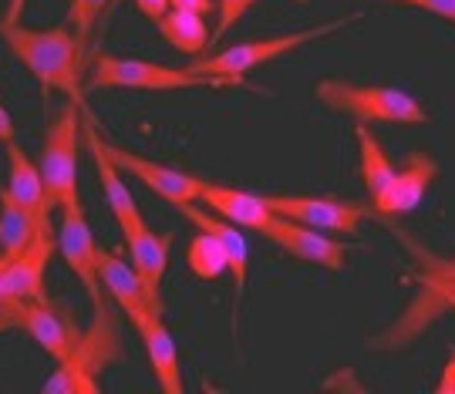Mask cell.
Segmentation results:
<instances>
[{
	"label": "cell",
	"mask_w": 455,
	"mask_h": 394,
	"mask_svg": "<svg viewBox=\"0 0 455 394\" xmlns=\"http://www.w3.org/2000/svg\"><path fill=\"white\" fill-rule=\"evenodd\" d=\"M11 320L31 341H37V347L51 354L54 361H65L82 337V327L75 324V317L61 303H51V300H20L17 311L11 313Z\"/></svg>",
	"instance_id": "9c48e42d"
},
{
	"label": "cell",
	"mask_w": 455,
	"mask_h": 394,
	"mask_svg": "<svg viewBox=\"0 0 455 394\" xmlns=\"http://www.w3.org/2000/svg\"><path fill=\"white\" fill-rule=\"evenodd\" d=\"M78 142H82V108L75 101H68L48 122L41 155H37V172H41L48 199L54 206L82 199L78 196V155H82Z\"/></svg>",
	"instance_id": "5b68a950"
},
{
	"label": "cell",
	"mask_w": 455,
	"mask_h": 394,
	"mask_svg": "<svg viewBox=\"0 0 455 394\" xmlns=\"http://www.w3.org/2000/svg\"><path fill=\"white\" fill-rule=\"evenodd\" d=\"M108 0H71V24H75V37L88 41V34L95 31V20L101 17Z\"/></svg>",
	"instance_id": "d4e9b609"
},
{
	"label": "cell",
	"mask_w": 455,
	"mask_h": 394,
	"mask_svg": "<svg viewBox=\"0 0 455 394\" xmlns=\"http://www.w3.org/2000/svg\"><path fill=\"white\" fill-rule=\"evenodd\" d=\"M4 189L14 196V202L24 213L31 216L34 230L44 232V236H54V230H51L54 202L48 199V189H44V179L37 172V162H31L17 142H7V185Z\"/></svg>",
	"instance_id": "2e32d148"
},
{
	"label": "cell",
	"mask_w": 455,
	"mask_h": 394,
	"mask_svg": "<svg viewBox=\"0 0 455 394\" xmlns=\"http://www.w3.org/2000/svg\"><path fill=\"white\" fill-rule=\"evenodd\" d=\"M24 4H28V0H11V4H7V17H4V24H20Z\"/></svg>",
	"instance_id": "d6a6232c"
},
{
	"label": "cell",
	"mask_w": 455,
	"mask_h": 394,
	"mask_svg": "<svg viewBox=\"0 0 455 394\" xmlns=\"http://www.w3.org/2000/svg\"><path fill=\"white\" fill-rule=\"evenodd\" d=\"M361 17L364 14L355 11V14L334 17V20L317 24V28H307V31L276 34V37H263V41H243V44H233V48L220 51V54H212V58L196 61V65H189V71H196V75L229 78L233 84H246V78H243L246 71L267 65V61H274V58H280V54H291V51L304 48V44H310V41H321V37H331V34L344 31V28L358 24Z\"/></svg>",
	"instance_id": "3957f363"
},
{
	"label": "cell",
	"mask_w": 455,
	"mask_h": 394,
	"mask_svg": "<svg viewBox=\"0 0 455 394\" xmlns=\"http://www.w3.org/2000/svg\"><path fill=\"white\" fill-rule=\"evenodd\" d=\"M101 148H105V155L115 162L118 172H129L132 179H139L146 189H152L159 199H165L169 206H186V202H199V176H189V172H180V169H172V165H163V162H152L146 155H139V152H129V148H118L112 142H105L101 138Z\"/></svg>",
	"instance_id": "ba28073f"
},
{
	"label": "cell",
	"mask_w": 455,
	"mask_h": 394,
	"mask_svg": "<svg viewBox=\"0 0 455 394\" xmlns=\"http://www.w3.org/2000/svg\"><path fill=\"white\" fill-rule=\"evenodd\" d=\"M54 249H58L54 236H37L28 249L14 256H0V294L11 300H48L44 270Z\"/></svg>",
	"instance_id": "7c38bea8"
},
{
	"label": "cell",
	"mask_w": 455,
	"mask_h": 394,
	"mask_svg": "<svg viewBox=\"0 0 455 394\" xmlns=\"http://www.w3.org/2000/svg\"><path fill=\"white\" fill-rule=\"evenodd\" d=\"M17 303H20V300H11V296L0 294V313H7V317H11V313L17 311Z\"/></svg>",
	"instance_id": "836d02e7"
},
{
	"label": "cell",
	"mask_w": 455,
	"mask_h": 394,
	"mask_svg": "<svg viewBox=\"0 0 455 394\" xmlns=\"http://www.w3.org/2000/svg\"><path fill=\"white\" fill-rule=\"evenodd\" d=\"M0 37L11 48L20 65L31 71V78L44 95L51 91H65L68 98L82 108L84 122H95V115L84 105L82 88V41L68 28H51V31H31L20 24H0Z\"/></svg>",
	"instance_id": "6da1fadb"
},
{
	"label": "cell",
	"mask_w": 455,
	"mask_h": 394,
	"mask_svg": "<svg viewBox=\"0 0 455 394\" xmlns=\"http://www.w3.org/2000/svg\"><path fill=\"white\" fill-rule=\"evenodd\" d=\"M422 280H425V290H428V294H435L445 307H452L455 311V280H442V277H422Z\"/></svg>",
	"instance_id": "4316f807"
},
{
	"label": "cell",
	"mask_w": 455,
	"mask_h": 394,
	"mask_svg": "<svg viewBox=\"0 0 455 394\" xmlns=\"http://www.w3.org/2000/svg\"><path fill=\"white\" fill-rule=\"evenodd\" d=\"M172 232H156L148 223H142L135 232L125 236V247H129V256H132V270L139 273L142 280V287H146V294L159 303H163V280H165V270H169V249H172Z\"/></svg>",
	"instance_id": "ac0fdd59"
},
{
	"label": "cell",
	"mask_w": 455,
	"mask_h": 394,
	"mask_svg": "<svg viewBox=\"0 0 455 394\" xmlns=\"http://www.w3.org/2000/svg\"><path fill=\"white\" fill-rule=\"evenodd\" d=\"M14 135H17V129H14V118H11V112L0 105V142L7 146V142H14Z\"/></svg>",
	"instance_id": "4dcf8cb0"
},
{
	"label": "cell",
	"mask_w": 455,
	"mask_h": 394,
	"mask_svg": "<svg viewBox=\"0 0 455 394\" xmlns=\"http://www.w3.org/2000/svg\"><path fill=\"white\" fill-rule=\"evenodd\" d=\"M98 283L112 294V300L118 303V311L129 317V324H142L148 313H165V307H159L152 296L146 294L139 273L132 270V263H125L118 253L98 247Z\"/></svg>",
	"instance_id": "9a60e30c"
},
{
	"label": "cell",
	"mask_w": 455,
	"mask_h": 394,
	"mask_svg": "<svg viewBox=\"0 0 455 394\" xmlns=\"http://www.w3.org/2000/svg\"><path fill=\"white\" fill-rule=\"evenodd\" d=\"M180 213L193 223L196 230H206L220 240V247L227 253V270L233 273V287H236V313H240V303H243L246 294V277H250V247H246V236L240 232V226L227 223L223 216L210 213V209H199L196 202H186L180 206Z\"/></svg>",
	"instance_id": "e0dca14e"
},
{
	"label": "cell",
	"mask_w": 455,
	"mask_h": 394,
	"mask_svg": "<svg viewBox=\"0 0 455 394\" xmlns=\"http://www.w3.org/2000/svg\"><path fill=\"white\" fill-rule=\"evenodd\" d=\"M186 263L199 280H216L227 273V253L220 247V240L212 232L199 230L189 240V253H186Z\"/></svg>",
	"instance_id": "cb8c5ba5"
},
{
	"label": "cell",
	"mask_w": 455,
	"mask_h": 394,
	"mask_svg": "<svg viewBox=\"0 0 455 394\" xmlns=\"http://www.w3.org/2000/svg\"><path fill=\"white\" fill-rule=\"evenodd\" d=\"M199 202H206V209L216 216H223L233 226H243V230L260 232L270 219V206L263 202V196L257 193H243V189H233V185H220V182H199Z\"/></svg>",
	"instance_id": "d6986e66"
},
{
	"label": "cell",
	"mask_w": 455,
	"mask_h": 394,
	"mask_svg": "<svg viewBox=\"0 0 455 394\" xmlns=\"http://www.w3.org/2000/svg\"><path fill=\"white\" fill-rule=\"evenodd\" d=\"M44 232L34 230L31 216L14 202L7 189H0V256H14L20 249H28Z\"/></svg>",
	"instance_id": "603a6c76"
},
{
	"label": "cell",
	"mask_w": 455,
	"mask_h": 394,
	"mask_svg": "<svg viewBox=\"0 0 455 394\" xmlns=\"http://www.w3.org/2000/svg\"><path fill=\"white\" fill-rule=\"evenodd\" d=\"M58 249L65 256L68 270L84 283V290L92 296L95 307H105L101 300V283H98V243L95 232L88 226L82 199L61 206V226H58Z\"/></svg>",
	"instance_id": "30bf717a"
},
{
	"label": "cell",
	"mask_w": 455,
	"mask_h": 394,
	"mask_svg": "<svg viewBox=\"0 0 455 394\" xmlns=\"http://www.w3.org/2000/svg\"><path fill=\"white\" fill-rule=\"evenodd\" d=\"M229 78L196 75L189 67H169L142 58L98 54L92 61V88H135V91H189V88H229Z\"/></svg>",
	"instance_id": "8992f818"
},
{
	"label": "cell",
	"mask_w": 455,
	"mask_h": 394,
	"mask_svg": "<svg viewBox=\"0 0 455 394\" xmlns=\"http://www.w3.org/2000/svg\"><path fill=\"white\" fill-rule=\"evenodd\" d=\"M142 344H146L152 374L159 381L165 394H182V367H180V347L172 341V330L165 327L163 313H148L142 324H135Z\"/></svg>",
	"instance_id": "ffe728a7"
},
{
	"label": "cell",
	"mask_w": 455,
	"mask_h": 394,
	"mask_svg": "<svg viewBox=\"0 0 455 394\" xmlns=\"http://www.w3.org/2000/svg\"><path fill=\"white\" fill-rule=\"evenodd\" d=\"M439 391L442 394H455V354H452V361L445 364V371H442Z\"/></svg>",
	"instance_id": "1f68e13d"
},
{
	"label": "cell",
	"mask_w": 455,
	"mask_h": 394,
	"mask_svg": "<svg viewBox=\"0 0 455 394\" xmlns=\"http://www.w3.org/2000/svg\"><path fill=\"white\" fill-rule=\"evenodd\" d=\"M253 4H257V0H216V7H220V24H216V31L210 34V48L220 44V41L236 28V20H240Z\"/></svg>",
	"instance_id": "484cf974"
},
{
	"label": "cell",
	"mask_w": 455,
	"mask_h": 394,
	"mask_svg": "<svg viewBox=\"0 0 455 394\" xmlns=\"http://www.w3.org/2000/svg\"><path fill=\"white\" fill-rule=\"evenodd\" d=\"M7 327H14V320H11L7 313H0V334H4V330H7Z\"/></svg>",
	"instance_id": "e575fe53"
},
{
	"label": "cell",
	"mask_w": 455,
	"mask_h": 394,
	"mask_svg": "<svg viewBox=\"0 0 455 394\" xmlns=\"http://www.w3.org/2000/svg\"><path fill=\"white\" fill-rule=\"evenodd\" d=\"M169 7H176V11H193L199 17H210L212 7H216V0H169Z\"/></svg>",
	"instance_id": "f1b7e54d"
},
{
	"label": "cell",
	"mask_w": 455,
	"mask_h": 394,
	"mask_svg": "<svg viewBox=\"0 0 455 394\" xmlns=\"http://www.w3.org/2000/svg\"><path fill=\"white\" fill-rule=\"evenodd\" d=\"M260 236L276 243L283 253H291L293 260L314 263V266H324V270H344L347 253H351V247L341 243V240H334V236H327L321 230H310L304 223H293V219L276 213L267 219Z\"/></svg>",
	"instance_id": "8fae6325"
},
{
	"label": "cell",
	"mask_w": 455,
	"mask_h": 394,
	"mask_svg": "<svg viewBox=\"0 0 455 394\" xmlns=\"http://www.w3.org/2000/svg\"><path fill=\"white\" fill-rule=\"evenodd\" d=\"M156 28H159V34H163L165 41L180 51V54H186V58H199V54L210 51L206 17L193 14V11H176V7H169V11L156 20Z\"/></svg>",
	"instance_id": "44dd1931"
},
{
	"label": "cell",
	"mask_w": 455,
	"mask_h": 394,
	"mask_svg": "<svg viewBox=\"0 0 455 394\" xmlns=\"http://www.w3.org/2000/svg\"><path fill=\"white\" fill-rule=\"evenodd\" d=\"M439 179V162L425 152H411L405 169H395L391 182L385 185V193L374 199L371 209L378 216H405L415 206H422L425 193L432 189V182Z\"/></svg>",
	"instance_id": "5bb4252c"
},
{
	"label": "cell",
	"mask_w": 455,
	"mask_h": 394,
	"mask_svg": "<svg viewBox=\"0 0 455 394\" xmlns=\"http://www.w3.org/2000/svg\"><path fill=\"white\" fill-rule=\"evenodd\" d=\"M398 4H411V0H398Z\"/></svg>",
	"instance_id": "d590c367"
},
{
	"label": "cell",
	"mask_w": 455,
	"mask_h": 394,
	"mask_svg": "<svg viewBox=\"0 0 455 394\" xmlns=\"http://www.w3.org/2000/svg\"><path fill=\"white\" fill-rule=\"evenodd\" d=\"M355 138H358V152H361V182H364V193L368 199H378L385 193V185L395 176V165H391L388 152L381 148V142L374 138V131L368 129V122H361L355 129Z\"/></svg>",
	"instance_id": "7402d4cb"
},
{
	"label": "cell",
	"mask_w": 455,
	"mask_h": 394,
	"mask_svg": "<svg viewBox=\"0 0 455 394\" xmlns=\"http://www.w3.org/2000/svg\"><path fill=\"white\" fill-rule=\"evenodd\" d=\"M317 98L327 108L344 112L358 122H381V125H428V108L415 95L391 84H351L327 78L317 82Z\"/></svg>",
	"instance_id": "7a4b0ae2"
},
{
	"label": "cell",
	"mask_w": 455,
	"mask_h": 394,
	"mask_svg": "<svg viewBox=\"0 0 455 394\" xmlns=\"http://www.w3.org/2000/svg\"><path fill=\"white\" fill-rule=\"evenodd\" d=\"M118 327L108 307H95V324L82 330L78 347L68 354L65 361H58V371L51 374L41 391L44 394H101L98 371H105L118 358Z\"/></svg>",
	"instance_id": "277c9868"
},
{
	"label": "cell",
	"mask_w": 455,
	"mask_h": 394,
	"mask_svg": "<svg viewBox=\"0 0 455 394\" xmlns=\"http://www.w3.org/2000/svg\"><path fill=\"white\" fill-rule=\"evenodd\" d=\"M263 202L270 206V213L321 232H355L361 219L374 213L364 202H344L331 196H263Z\"/></svg>",
	"instance_id": "52a82bcc"
},
{
	"label": "cell",
	"mask_w": 455,
	"mask_h": 394,
	"mask_svg": "<svg viewBox=\"0 0 455 394\" xmlns=\"http://www.w3.org/2000/svg\"><path fill=\"white\" fill-rule=\"evenodd\" d=\"M95 125H98V122H84V118H82V135H84V142H88L92 159H95L98 185H101L105 206L112 209L118 230L129 236V232H135L142 223H146V216H142L139 202H135V196H132V189L125 185V179H122V172H118L112 159L105 155V148H101V135L95 131Z\"/></svg>",
	"instance_id": "4fadbf2b"
},
{
	"label": "cell",
	"mask_w": 455,
	"mask_h": 394,
	"mask_svg": "<svg viewBox=\"0 0 455 394\" xmlns=\"http://www.w3.org/2000/svg\"><path fill=\"white\" fill-rule=\"evenodd\" d=\"M411 4L428 11V14L442 17V20H449V24H455V0H411Z\"/></svg>",
	"instance_id": "83f0119b"
},
{
	"label": "cell",
	"mask_w": 455,
	"mask_h": 394,
	"mask_svg": "<svg viewBox=\"0 0 455 394\" xmlns=\"http://www.w3.org/2000/svg\"><path fill=\"white\" fill-rule=\"evenodd\" d=\"M135 7L148 17V20H159L169 11V0H135Z\"/></svg>",
	"instance_id": "f546056e"
}]
</instances>
